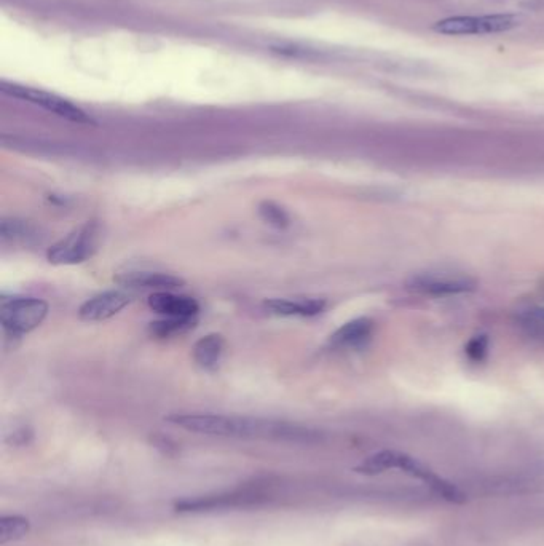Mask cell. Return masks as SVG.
I'll return each mask as SVG.
<instances>
[{
  "instance_id": "cell-1",
  "label": "cell",
  "mask_w": 544,
  "mask_h": 546,
  "mask_svg": "<svg viewBox=\"0 0 544 546\" xmlns=\"http://www.w3.org/2000/svg\"><path fill=\"white\" fill-rule=\"evenodd\" d=\"M166 422L178 425L187 432L200 435L241 438V440H276L310 443L318 435L308 428L276 420L251 419V417L224 416V414H171Z\"/></svg>"
},
{
  "instance_id": "cell-2",
  "label": "cell",
  "mask_w": 544,
  "mask_h": 546,
  "mask_svg": "<svg viewBox=\"0 0 544 546\" xmlns=\"http://www.w3.org/2000/svg\"><path fill=\"white\" fill-rule=\"evenodd\" d=\"M399 470L410 478L422 481L434 494L450 503H465L466 495L460 487L434 473L425 463L399 451H380L367 457L355 468L356 473L364 476L382 475L385 471Z\"/></svg>"
},
{
  "instance_id": "cell-3",
  "label": "cell",
  "mask_w": 544,
  "mask_h": 546,
  "mask_svg": "<svg viewBox=\"0 0 544 546\" xmlns=\"http://www.w3.org/2000/svg\"><path fill=\"white\" fill-rule=\"evenodd\" d=\"M48 304L36 297H10L0 304V323L12 336L31 333L44 323Z\"/></svg>"
},
{
  "instance_id": "cell-4",
  "label": "cell",
  "mask_w": 544,
  "mask_h": 546,
  "mask_svg": "<svg viewBox=\"0 0 544 546\" xmlns=\"http://www.w3.org/2000/svg\"><path fill=\"white\" fill-rule=\"evenodd\" d=\"M98 245L99 226L96 222H87L55 243L48 250L47 258L55 266H74L90 259L98 250Z\"/></svg>"
},
{
  "instance_id": "cell-5",
  "label": "cell",
  "mask_w": 544,
  "mask_h": 546,
  "mask_svg": "<svg viewBox=\"0 0 544 546\" xmlns=\"http://www.w3.org/2000/svg\"><path fill=\"white\" fill-rule=\"evenodd\" d=\"M517 16L503 15L452 16L434 24L433 31L444 36H484L509 31L517 24Z\"/></svg>"
},
{
  "instance_id": "cell-6",
  "label": "cell",
  "mask_w": 544,
  "mask_h": 546,
  "mask_svg": "<svg viewBox=\"0 0 544 546\" xmlns=\"http://www.w3.org/2000/svg\"><path fill=\"white\" fill-rule=\"evenodd\" d=\"M2 91H4L5 95L36 104V106L42 107L45 111L53 112V114L58 115L61 119L69 120V122L85 123V125L95 123V120L91 119L90 115L82 111L80 107L75 106L68 99L53 95V93H48V91L21 87V85L15 84H2Z\"/></svg>"
},
{
  "instance_id": "cell-7",
  "label": "cell",
  "mask_w": 544,
  "mask_h": 546,
  "mask_svg": "<svg viewBox=\"0 0 544 546\" xmlns=\"http://www.w3.org/2000/svg\"><path fill=\"white\" fill-rule=\"evenodd\" d=\"M265 500H267V494L262 492V489L246 487L245 491L241 489V491L232 492V494L179 500L174 508L181 513H198V511L221 510V508L249 507V505H259Z\"/></svg>"
},
{
  "instance_id": "cell-8",
  "label": "cell",
  "mask_w": 544,
  "mask_h": 546,
  "mask_svg": "<svg viewBox=\"0 0 544 546\" xmlns=\"http://www.w3.org/2000/svg\"><path fill=\"white\" fill-rule=\"evenodd\" d=\"M412 291L428 296H455L471 293L477 288L473 278L458 273H420L407 283Z\"/></svg>"
},
{
  "instance_id": "cell-9",
  "label": "cell",
  "mask_w": 544,
  "mask_h": 546,
  "mask_svg": "<svg viewBox=\"0 0 544 546\" xmlns=\"http://www.w3.org/2000/svg\"><path fill=\"white\" fill-rule=\"evenodd\" d=\"M130 302L131 297L127 293L106 291V293L98 294V296L91 297L90 301L85 302L80 307L79 317L80 320L88 321V323L106 321L122 312Z\"/></svg>"
},
{
  "instance_id": "cell-10",
  "label": "cell",
  "mask_w": 544,
  "mask_h": 546,
  "mask_svg": "<svg viewBox=\"0 0 544 546\" xmlns=\"http://www.w3.org/2000/svg\"><path fill=\"white\" fill-rule=\"evenodd\" d=\"M147 304L155 313L166 318H195L200 312V305L195 299L178 296L171 291L150 294Z\"/></svg>"
},
{
  "instance_id": "cell-11",
  "label": "cell",
  "mask_w": 544,
  "mask_h": 546,
  "mask_svg": "<svg viewBox=\"0 0 544 546\" xmlns=\"http://www.w3.org/2000/svg\"><path fill=\"white\" fill-rule=\"evenodd\" d=\"M119 285L127 288L154 289L158 291H173L186 285L182 278L163 272H147V270H133V272L120 273L115 277Z\"/></svg>"
},
{
  "instance_id": "cell-12",
  "label": "cell",
  "mask_w": 544,
  "mask_h": 546,
  "mask_svg": "<svg viewBox=\"0 0 544 546\" xmlns=\"http://www.w3.org/2000/svg\"><path fill=\"white\" fill-rule=\"evenodd\" d=\"M267 312L278 317H315L326 309L324 299H270L264 302Z\"/></svg>"
},
{
  "instance_id": "cell-13",
  "label": "cell",
  "mask_w": 544,
  "mask_h": 546,
  "mask_svg": "<svg viewBox=\"0 0 544 546\" xmlns=\"http://www.w3.org/2000/svg\"><path fill=\"white\" fill-rule=\"evenodd\" d=\"M224 347V337L221 334H208L202 337L200 341L195 342L192 349L195 363L205 371H214L221 363Z\"/></svg>"
},
{
  "instance_id": "cell-14",
  "label": "cell",
  "mask_w": 544,
  "mask_h": 546,
  "mask_svg": "<svg viewBox=\"0 0 544 546\" xmlns=\"http://www.w3.org/2000/svg\"><path fill=\"white\" fill-rule=\"evenodd\" d=\"M374 329V321L371 318H356L348 321L342 328L337 329L331 336V344L334 347H351V345L363 344L369 339Z\"/></svg>"
},
{
  "instance_id": "cell-15",
  "label": "cell",
  "mask_w": 544,
  "mask_h": 546,
  "mask_svg": "<svg viewBox=\"0 0 544 546\" xmlns=\"http://www.w3.org/2000/svg\"><path fill=\"white\" fill-rule=\"evenodd\" d=\"M31 531V523L23 516H4L0 519V543L16 542Z\"/></svg>"
},
{
  "instance_id": "cell-16",
  "label": "cell",
  "mask_w": 544,
  "mask_h": 546,
  "mask_svg": "<svg viewBox=\"0 0 544 546\" xmlns=\"http://www.w3.org/2000/svg\"><path fill=\"white\" fill-rule=\"evenodd\" d=\"M195 318H163L150 325V333L158 337H173L195 328Z\"/></svg>"
},
{
  "instance_id": "cell-17",
  "label": "cell",
  "mask_w": 544,
  "mask_h": 546,
  "mask_svg": "<svg viewBox=\"0 0 544 546\" xmlns=\"http://www.w3.org/2000/svg\"><path fill=\"white\" fill-rule=\"evenodd\" d=\"M259 214L267 224L276 227V229H286L289 226L288 214L275 202H262L259 205Z\"/></svg>"
},
{
  "instance_id": "cell-18",
  "label": "cell",
  "mask_w": 544,
  "mask_h": 546,
  "mask_svg": "<svg viewBox=\"0 0 544 546\" xmlns=\"http://www.w3.org/2000/svg\"><path fill=\"white\" fill-rule=\"evenodd\" d=\"M466 355L470 357V360L473 361H482L487 355V350H489V337L485 334L481 336H476L468 342L466 345Z\"/></svg>"
},
{
  "instance_id": "cell-19",
  "label": "cell",
  "mask_w": 544,
  "mask_h": 546,
  "mask_svg": "<svg viewBox=\"0 0 544 546\" xmlns=\"http://www.w3.org/2000/svg\"><path fill=\"white\" fill-rule=\"evenodd\" d=\"M519 318H521L525 326H532V328L540 329V331L544 329V310H527V312L521 313Z\"/></svg>"
}]
</instances>
